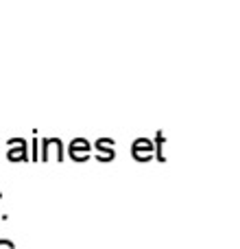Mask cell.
<instances>
[{
    "mask_svg": "<svg viewBox=\"0 0 240 249\" xmlns=\"http://www.w3.org/2000/svg\"><path fill=\"white\" fill-rule=\"evenodd\" d=\"M68 151H70V155H72L74 160H86L87 158V153H90V144H87V140H81V138H77V140H72V144L68 146Z\"/></svg>",
    "mask_w": 240,
    "mask_h": 249,
    "instance_id": "obj_2",
    "label": "cell"
},
{
    "mask_svg": "<svg viewBox=\"0 0 240 249\" xmlns=\"http://www.w3.org/2000/svg\"><path fill=\"white\" fill-rule=\"evenodd\" d=\"M24 149H26V144H24V140H22V138H17V140H11L9 142V160H11V162H16L17 158H22V155H24Z\"/></svg>",
    "mask_w": 240,
    "mask_h": 249,
    "instance_id": "obj_4",
    "label": "cell"
},
{
    "mask_svg": "<svg viewBox=\"0 0 240 249\" xmlns=\"http://www.w3.org/2000/svg\"><path fill=\"white\" fill-rule=\"evenodd\" d=\"M153 149H155V144L151 140H146V138H140V140L133 142V155L140 160H149L153 155Z\"/></svg>",
    "mask_w": 240,
    "mask_h": 249,
    "instance_id": "obj_1",
    "label": "cell"
},
{
    "mask_svg": "<svg viewBox=\"0 0 240 249\" xmlns=\"http://www.w3.org/2000/svg\"><path fill=\"white\" fill-rule=\"evenodd\" d=\"M96 149H99V160L114 158V140H109V138H103V140L96 142Z\"/></svg>",
    "mask_w": 240,
    "mask_h": 249,
    "instance_id": "obj_3",
    "label": "cell"
}]
</instances>
